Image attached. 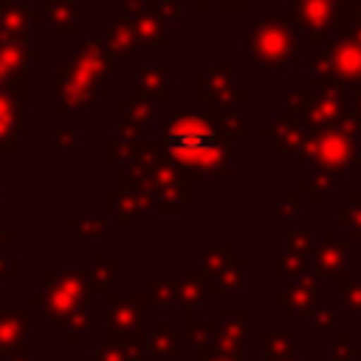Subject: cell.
<instances>
[{
    "instance_id": "4",
    "label": "cell",
    "mask_w": 361,
    "mask_h": 361,
    "mask_svg": "<svg viewBox=\"0 0 361 361\" xmlns=\"http://www.w3.org/2000/svg\"><path fill=\"white\" fill-rule=\"evenodd\" d=\"M361 85V42L333 37L310 59V90H353Z\"/></svg>"
},
{
    "instance_id": "11",
    "label": "cell",
    "mask_w": 361,
    "mask_h": 361,
    "mask_svg": "<svg viewBox=\"0 0 361 361\" xmlns=\"http://www.w3.org/2000/svg\"><path fill=\"white\" fill-rule=\"evenodd\" d=\"M133 28H135V45L141 48H158V51H166L169 48V23L158 14H149V11H141L133 17Z\"/></svg>"
},
{
    "instance_id": "26",
    "label": "cell",
    "mask_w": 361,
    "mask_h": 361,
    "mask_svg": "<svg viewBox=\"0 0 361 361\" xmlns=\"http://www.w3.org/2000/svg\"><path fill=\"white\" fill-rule=\"evenodd\" d=\"M333 3H344V0H333Z\"/></svg>"
},
{
    "instance_id": "19",
    "label": "cell",
    "mask_w": 361,
    "mask_h": 361,
    "mask_svg": "<svg viewBox=\"0 0 361 361\" xmlns=\"http://www.w3.org/2000/svg\"><path fill=\"white\" fill-rule=\"evenodd\" d=\"M302 265H305V262H302L299 254H285V257H279V262H276V279H285V276L302 271Z\"/></svg>"
},
{
    "instance_id": "2",
    "label": "cell",
    "mask_w": 361,
    "mask_h": 361,
    "mask_svg": "<svg viewBox=\"0 0 361 361\" xmlns=\"http://www.w3.org/2000/svg\"><path fill=\"white\" fill-rule=\"evenodd\" d=\"M296 164L322 169L333 178H347L353 166H361V124H358V118L353 113H347L336 124L307 130Z\"/></svg>"
},
{
    "instance_id": "20",
    "label": "cell",
    "mask_w": 361,
    "mask_h": 361,
    "mask_svg": "<svg viewBox=\"0 0 361 361\" xmlns=\"http://www.w3.org/2000/svg\"><path fill=\"white\" fill-rule=\"evenodd\" d=\"M296 209H299V192H296V189H288V192H285V200L276 206V214H279V217L296 214Z\"/></svg>"
},
{
    "instance_id": "5",
    "label": "cell",
    "mask_w": 361,
    "mask_h": 361,
    "mask_svg": "<svg viewBox=\"0 0 361 361\" xmlns=\"http://www.w3.org/2000/svg\"><path fill=\"white\" fill-rule=\"evenodd\" d=\"M341 8L344 3H333V0H288V14L293 25L307 34L313 51L324 48L333 39Z\"/></svg>"
},
{
    "instance_id": "22",
    "label": "cell",
    "mask_w": 361,
    "mask_h": 361,
    "mask_svg": "<svg viewBox=\"0 0 361 361\" xmlns=\"http://www.w3.org/2000/svg\"><path fill=\"white\" fill-rule=\"evenodd\" d=\"M350 93H353V99H350V113H353V116L358 118V124H361V85L353 87Z\"/></svg>"
},
{
    "instance_id": "3",
    "label": "cell",
    "mask_w": 361,
    "mask_h": 361,
    "mask_svg": "<svg viewBox=\"0 0 361 361\" xmlns=\"http://www.w3.org/2000/svg\"><path fill=\"white\" fill-rule=\"evenodd\" d=\"M245 59L262 73H282L299 59V39L290 14H262L245 37Z\"/></svg>"
},
{
    "instance_id": "7",
    "label": "cell",
    "mask_w": 361,
    "mask_h": 361,
    "mask_svg": "<svg viewBox=\"0 0 361 361\" xmlns=\"http://www.w3.org/2000/svg\"><path fill=\"white\" fill-rule=\"evenodd\" d=\"M350 113V99H347V90H313V99L305 110V116L299 118L302 130H316V127H327V124H336L341 121L344 116Z\"/></svg>"
},
{
    "instance_id": "16",
    "label": "cell",
    "mask_w": 361,
    "mask_h": 361,
    "mask_svg": "<svg viewBox=\"0 0 361 361\" xmlns=\"http://www.w3.org/2000/svg\"><path fill=\"white\" fill-rule=\"evenodd\" d=\"M336 223L341 228H350L353 240H361V189H353L347 195V203L336 209Z\"/></svg>"
},
{
    "instance_id": "8",
    "label": "cell",
    "mask_w": 361,
    "mask_h": 361,
    "mask_svg": "<svg viewBox=\"0 0 361 361\" xmlns=\"http://www.w3.org/2000/svg\"><path fill=\"white\" fill-rule=\"evenodd\" d=\"M133 79L138 82V90L152 99V102H169L172 90H169V62H135L133 65Z\"/></svg>"
},
{
    "instance_id": "9",
    "label": "cell",
    "mask_w": 361,
    "mask_h": 361,
    "mask_svg": "<svg viewBox=\"0 0 361 361\" xmlns=\"http://www.w3.org/2000/svg\"><path fill=\"white\" fill-rule=\"evenodd\" d=\"M121 113H124L121 133L141 138V133H144V130L155 121V116H158V102H152V99H147L141 90H135L133 99L121 102Z\"/></svg>"
},
{
    "instance_id": "10",
    "label": "cell",
    "mask_w": 361,
    "mask_h": 361,
    "mask_svg": "<svg viewBox=\"0 0 361 361\" xmlns=\"http://www.w3.org/2000/svg\"><path fill=\"white\" fill-rule=\"evenodd\" d=\"M259 135H262L265 141H271L274 152H279V155L293 152V149L302 147V141H305L302 124L293 121V118H285V116L274 118L271 124H262V127H259Z\"/></svg>"
},
{
    "instance_id": "1",
    "label": "cell",
    "mask_w": 361,
    "mask_h": 361,
    "mask_svg": "<svg viewBox=\"0 0 361 361\" xmlns=\"http://www.w3.org/2000/svg\"><path fill=\"white\" fill-rule=\"evenodd\" d=\"M158 152L186 175L197 178H234V144L223 138L206 116H175L155 141Z\"/></svg>"
},
{
    "instance_id": "15",
    "label": "cell",
    "mask_w": 361,
    "mask_h": 361,
    "mask_svg": "<svg viewBox=\"0 0 361 361\" xmlns=\"http://www.w3.org/2000/svg\"><path fill=\"white\" fill-rule=\"evenodd\" d=\"M25 333V316L20 310L0 316V353H17Z\"/></svg>"
},
{
    "instance_id": "25",
    "label": "cell",
    "mask_w": 361,
    "mask_h": 361,
    "mask_svg": "<svg viewBox=\"0 0 361 361\" xmlns=\"http://www.w3.org/2000/svg\"><path fill=\"white\" fill-rule=\"evenodd\" d=\"M8 361H31V358H23V353H14Z\"/></svg>"
},
{
    "instance_id": "17",
    "label": "cell",
    "mask_w": 361,
    "mask_h": 361,
    "mask_svg": "<svg viewBox=\"0 0 361 361\" xmlns=\"http://www.w3.org/2000/svg\"><path fill=\"white\" fill-rule=\"evenodd\" d=\"M336 186H338V178H333V175H327L322 169H313V172H307V175L299 178V189L302 192H310V200L313 203H322L324 195L333 192Z\"/></svg>"
},
{
    "instance_id": "24",
    "label": "cell",
    "mask_w": 361,
    "mask_h": 361,
    "mask_svg": "<svg viewBox=\"0 0 361 361\" xmlns=\"http://www.w3.org/2000/svg\"><path fill=\"white\" fill-rule=\"evenodd\" d=\"M195 8H197V11H206V8H209V0H195Z\"/></svg>"
},
{
    "instance_id": "14",
    "label": "cell",
    "mask_w": 361,
    "mask_h": 361,
    "mask_svg": "<svg viewBox=\"0 0 361 361\" xmlns=\"http://www.w3.org/2000/svg\"><path fill=\"white\" fill-rule=\"evenodd\" d=\"M344 251H347V245L336 243V231H324V243L313 248V265L324 274H336L341 268Z\"/></svg>"
},
{
    "instance_id": "13",
    "label": "cell",
    "mask_w": 361,
    "mask_h": 361,
    "mask_svg": "<svg viewBox=\"0 0 361 361\" xmlns=\"http://www.w3.org/2000/svg\"><path fill=\"white\" fill-rule=\"evenodd\" d=\"M104 48L113 54V56H130L133 48H135V28H133V17H121L118 23H113L104 37H102Z\"/></svg>"
},
{
    "instance_id": "21",
    "label": "cell",
    "mask_w": 361,
    "mask_h": 361,
    "mask_svg": "<svg viewBox=\"0 0 361 361\" xmlns=\"http://www.w3.org/2000/svg\"><path fill=\"white\" fill-rule=\"evenodd\" d=\"M307 243H310V231H288V245H290V251H305L307 248Z\"/></svg>"
},
{
    "instance_id": "6",
    "label": "cell",
    "mask_w": 361,
    "mask_h": 361,
    "mask_svg": "<svg viewBox=\"0 0 361 361\" xmlns=\"http://www.w3.org/2000/svg\"><path fill=\"white\" fill-rule=\"evenodd\" d=\"M195 99L206 102L209 107L231 110L234 104L248 99V90H243L237 85L234 65L231 62H220V65H212L209 71L197 73V79H195Z\"/></svg>"
},
{
    "instance_id": "23",
    "label": "cell",
    "mask_w": 361,
    "mask_h": 361,
    "mask_svg": "<svg viewBox=\"0 0 361 361\" xmlns=\"http://www.w3.org/2000/svg\"><path fill=\"white\" fill-rule=\"evenodd\" d=\"M220 8L223 11H245L248 0H220Z\"/></svg>"
},
{
    "instance_id": "18",
    "label": "cell",
    "mask_w": 361,
    "mask_h": 361,
    "mask_svg": "<svg viewBox=\"0 0 361 361\" xmlns=\"http://www.w3.org/2000/svg\"><path fill=\"white\" fill-rule=\"evenodd\" d=\"M310 99H313V90L310 87H296V90H288L285 93V118H293V121H299L302 116H305V110H307V104H310Z\"/></svg>"
},
{
    "instance_id": "12",
    "label": "cell",
    "mask_w": 361,
    "mask_h": 361,
    "mask_svg": "<svg viewBox=\"0 0 361 361\" xmlns=\"http://www.w3.org/2000/svg\"><path fill=\"white\" fill-rule=\"evenodd\" d=\"M206 107H209V104H206ZM203 116H206V118L212 121V127H214V130H217L223 138H228L231 144L248 135V118H245L243 113H234V110H220V107H209Z\"/></svg>"
}]
</instances>
